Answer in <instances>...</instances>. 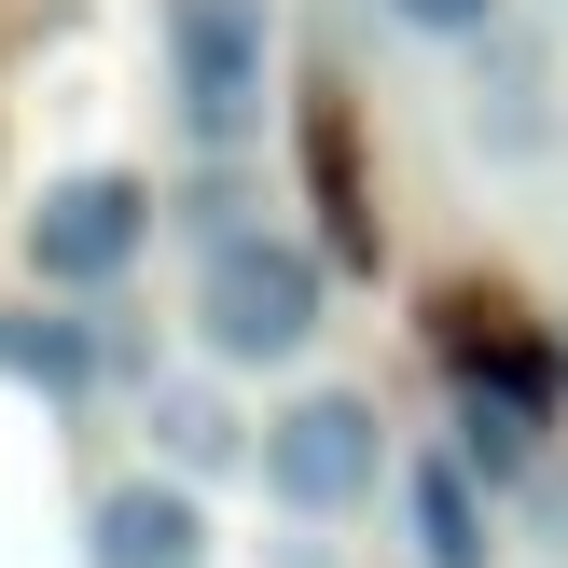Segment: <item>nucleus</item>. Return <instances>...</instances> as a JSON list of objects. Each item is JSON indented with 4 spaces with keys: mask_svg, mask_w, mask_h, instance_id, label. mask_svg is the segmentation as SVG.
<instances>
[{
    "mask_svg": "<svg viewBox=\"0 0 568 568\" xmlns=\"http://www.w3.org/2000/svg\"><path fill=\"white\" fill-rule=\"evenodd\" d=\"M83 541L98 568H209V514H194V486H111Z\"/></svg>",
    "mask_w": 568,
    "mask_h": 568,
    "instance_id": "obj_6",
    "label": "nucleus"
},
{
    "mask_svg": "<svg viewBox=\"0 0 568 568\" xmlns=\"http://www.w3.org/2000/svg\"><path fill=\"white\" fill-rule=\"evenodd\" d=\"M541 403H514V388H458V444L444 458L471 471V486H541Z\"/></svg>",
    "mask_w": 568,
    "mask_h": 568,
    "instance_id": "obj_9",
    "label": "nucleus"
},
{
    "mask_svg": "<svg viewBox=\"0 0 568 568\" xmlns=\"http://www.w3.org/2000/svg\"><path fill=\"white\" fill-rule=\"evenodd\" d=\"M320 305H333V277H320V250L305 236H236V250H194V333H209V361H305L320 347Z\"/></svg>",
    "mask_w": 568,
    "mask_h": 568,
    "instance_id": "obj_1",
    "label": "nucleus"
},
{
    "mask_svg": "<svg viewBox=\"0 0 568 568\" xmlns=\"http://www.w3.org/2000/svg\"><path fill=\"white\" fill-rule=\"evenodd\" d=\"M388 28H416V42H458V55H486L499 28H514V0H388Z\"/></svg>",
    "mask_w": 568,
    "mask_h": 568,
    "instance_id": "obj_10",
    "label": "nucleus"
},
{
    "mask_svg": "<svg viewBox=\"0 0 568 568\" xmlns=\"http://www.w3.org/2000/svg\"><path fill=\"white\" fill-rule=\"evenodd\" d=\"M139 430H153V458H166V486H209V471H236V458H264V430H250L222 388H153L139 403Z\"/></svg>",
    "mask_w": 568,
    "mask_h": 568,
    "instance_id": "obj_7",
    "label": "nucleus"
},
{
    "mask_svg": "<svg viewBox=\"0 0 568 568\" xmlns=\"http://www.w3.org/2000/svg\"><path fill=\"white\" fill-rule=\"evenodd\" d=\"M139 250H153V181H125V166H70L28 194V277H55V292H111Z\"/></svg>",
    "mask_w": 568,
    "mask_h": 568,
    "instance_id": "obj_4",
    "label": "nucleus"
},
{
    "mask_svg": "<svg viewBox=\"0 0 568 568\" xmlns=\"http://www.w3.org/2000/svg\"><path fill=\"white\" fill-rule=\"evenodd\" d=\"M375 471H388V430H375V403H361V388H305V403L264 416V486H277V514L333 527V514H361V499H375Z\"/></svg>",
    "mask_w": 568,
    "mask_h": 568,
    "instance_id": "obj_3",
    "label": "nucleus"
},
{
    "mask_svg": "<svg viewBox=\"0 0 568 568\" xmlns=\"http://www.w3.org/2000/svg\"><path fill=\"white\" fill-rule=\"evenodd\" d=\"M471 139H486L499 166H527L555 139V55L527 42V28H499V42L471 55Z\"/></svg>",
    "mask_w": 568,
    "mask_h": 568,
    "instance_id": "obj_5",
    "label": "nucleus"
},
{
    "mask_svg": "<svg viewBox=\"0 0 568 568\" xmlns=\"http://www.w3.org/2000/svg\"><path fill=\"white\" fill-rule=\"evenodd\" d=\"M403 541H416V568H486L499 541H486V486H471L458 458H416L403 471Z\"/></svg>",
    "mask_w": 568,
    "mask_h": 568,
    "instance_id": "obj_8",
    "label": "nucleus"
},
{
    "mask_svg": "<svg viewBox=\"0 0 568 568\" xmlns=\"http://www.w3.org/2000/svg\"><path fill=\"white\" fill-rule=\"evenodd\" d=\"M166 70H181V125L209 153H236L264 125V70H277V14L264 0H166Z\"/></svg>",
    "mask_w": 568,
    "mask_h": 568,
    "instance_id": "obj_2",
    "label": "nucleus"
}]
</instances>
